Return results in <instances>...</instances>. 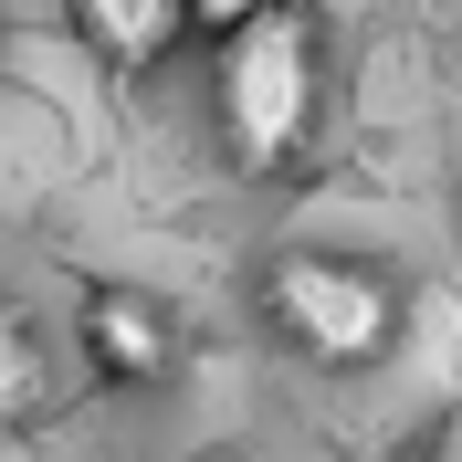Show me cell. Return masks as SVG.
Listing matches in <instances>:
<instances>
[{
	"label": "cell",
	"mask_w": 462,
	"mask_h": 462,
	"mask_svg": "<svg viewBox=\"0 0 462 462\" xmlns=\"http://www.w3.org/2000/svg\"><path fill=\"white\" fill-rule=\"evenodd\" d=\"M210 126L242 179H294L326 126V11L316 0H253V22L210 53Z\"/></svg>",
	"instance_id": "obj_1"
},
{
	"label": "cell",
	"mask_w": 462,
	"mask_h": 462,
	"mask_svg": "<svg viewBox=\"0 0 462 462\" xmlns=\"http://www.w3.org/2000/svg\"><path fill=\"white\" fill-rule=\"evenodd\" d=\"M263 326L305 368H378L400 346V294H389V273L346 253H284L263 273Z\"/></svg>",
	"instance_id": "obj_2"
},
{
	"label": "cell",
	"mask_w": 462,
	"mask_h": 462,
	"mask_svg": "<svg viewBox=\"0 0 462 462\" xmlns=\"http://www.w3.org/2000/svg\"><path fill=\"white\" fill-rule=\"evenodd\" d=\"M74 337H85V368L106 378V389H169V368H179L169 305H158V294H137V284H85Z\"/></svg>",
	"instance_id": "obj_3"
},
{
	"label": "cell",
	"mask_w": 462,
	"mask_h": 462,
	"mask_svg": "<svg viewBox=\"0 0 462 462\" xmlns=\"http://www.w3.org/2000/svg\"><path fill=\"white\" fill-rule=\"evenodd\" d=\"M63 22H74V42H85L106 74H158V63L189 42V0H63Z\"/></svg>",
	"instance_id": "obj_4"
},
{
	"label": "cell",
	"mask_w": 462,
	"mask_h": 462,
	"mask_svg": "<svg viewBox=\"0 0 462 462\" xmlns=\"http://www.w3.org/2000/svg\"><path fill=\"white\" fill-rule=\"evenodd\" d=\"M42 400V368H32V337L11 316H0V420H22V410Z\"/></svg>",
	"instance_id": "obj_5"
},
{
	"label": "cell",
	"mask_w": 462,
	"mask_h": 462,
	"mask_svg": "<svg viewBox=\"0 0 462 462\" xmlns=\"http://www.w3.org/2000/svg\"><path fill=\"white\" fill-rule=\"evenodd\" d=\"M231 22H253V0H189V32H210V42H221Z\"/></svg>",
	"instance_id": "obj_6"
},
{
	"label": "cell",
	"mask_w": 462,
	"mask_h": 462,
	"mask_svg": "<svg viewBox=\"0 0 462 462\" xmlns=\"http://www.w3.org/2000/svg\"><path fill=\"white\" fill-rule=\"evenodd\" d=\"M431 462H462V410H452V420L431 431Z\"/></svg>",
	"instance_id": "obj_7"
}]
</instances>
